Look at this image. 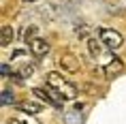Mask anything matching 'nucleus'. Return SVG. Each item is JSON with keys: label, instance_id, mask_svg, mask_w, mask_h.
<instances>
[{"label": "nucleus", "instance_id": "7ed1b4c3", "mask_svg": "<svg viewBox=\"0 0 126 124\" xmlns=\"http://www.w3.org/2000/svg\"><path fill=\"white\" fill-rule=\"evenodd\" d=\"M98 39L105 43L107 49H120V47L124 45V39H122V34L118 30H111V28H103L98 32Z\"/></svg>", "mask_w": 126, "mask_h": 124}, {"label": "nucleus", "instance_id": "f257e3e1", "mask_svg": "<svg viewBox=\"0 0 126 124\" xmlns=\"http://www.w3.org/2000/svg\"><path fill=\"white\" fill-rule=\"evenodd\" d=\"M45 81H47V86H51L64 101H73V98H77V86L71 84V81H68L66 77H62L60 73H47Z\"/></svg>", "mask_w": 126, "mask_h": 124}, {"label": "nucleus", "instance_id": "20e7f679", "mask_svg": "<svg viewBox=\"0 0 126 124\" xmlns=\"http://www.w3.org/2000/svg\"><path fill=\"white\" fill-rule=\"evenodd\" d=\"M58 64L62 66V71H66V73H77L81 69V62L77 56H73V53H62L58 58Z\"/></svg>", "mask_w": 126, "mask_h": 124}, {"label": "nucleus", "instance_id": "ddd939ff", "mask_svg": "<svg viewBox=\"0 0 126 124\" xmlns=\"http://www.w3.org/2000/svg\"><path fill=\"white\" fill-rule=\"evenodd\" d=\"M2 77H11V69H9V64H2Z\"/></svg>", "mask_w": 126, "mask_h": 124}, {"label": "nucleus", "instance_id": "0eeeda50", "mask_svg": "<svg viewBox=\"0 0 126 124\" xmlns=\"http://www.w3.org/2000/svg\"><path fill=\"white\" fill-rule=\"evenodd\" d=\"M7 124H39V120H34L32 113H26V111H21V113L13 116Z\"/></svg>", "mask_w": 126, "mask_h": 124}, {"label": "nucleus", "instance_id": "1a4fd4ad", "mask_svg": "<svg viewBox=\"0 0 126 124\" xmlns=\"http://www.w3.org/2000/svg\"><path fill=\"white\" fill-rule=\"evenodd\" d=\"M11 41H13V28H11V26H2V39H0V45L7 47Z\"/></svg>", "mask_w": 126, "mask_h": 124}, {"label": "nucleus", "instance_id": "6e6552de", "mask_svg": "<svg viewBox=\"0 0 126 124\" xmlns=\"http://www.w3.org/2000/svg\"><path fill=\"white\" fill-rule=\"evenodd\" d=\"M103 47H105V43L103 41H96V39H88V52L92 53V58H98L100 53H103Z\"/></svg>", "mask_w": 126, "mask_h": 124}, {"label": "nucleus", "instance_id": "9b49d317", "mask_svg": "<svg viewBox=\"0 0 126 124\" xmlns=\"http://www.w3.org/2000/svg\"><path fill=\"white\" fill-rule=\"evenodd\" d=\"M36 34H39V28H36V26H28L26 30H24V34H21V36H24V41H26V43H30L32 39H36Z\"/></svg>", "mask_w": 126, "mask_h": 124}, {"label": "nucleus", "instance_id": "f8f14e48", "mask_svg": "<svg viewBox=\"0 0 126 124\" xmlns=\"http://www.w3.org/2000/svg\"><path fill=\"white\" fill-rule=\"evenodd\" d=\"M13 103H15V96H13V92L4 88V90H2V105L7 107V105H13Z\"/></svg>", "mask_w": 126, "mask_h": 124}, {"label": "nucleus", "instance_id": "4468645a", "mask_svg": "<svg viewBox=\"0 0 126 124\" xmlns=\"http://www.w3.org/2000/svg\"><path fill=\"white\" fill-rule=\"evenodd\" d=\"M24 2H36V0H24Z\"/></svg>", "mask_w": 126, "mask_h": 124}, {"label": "nucleus", "instance_id": "9d476101", "mask_svg": "<svg viewBox=\"0 0 126 124\" xmlns=\"http://www.w3.org/2000/svg\"><path fill=\"white\" fill-rule=\"evenodd\" d=\"M19 109H21V111H26V113H32V116H36V113H39L43 107H41L39 103H21V105H19Z\"/></svg>", "mask_w": 126, "mask_h": 124}, {"label": "nucleus", "instance_id": "423d86ee", "mask_svg": "<svg viewBox=\"0 0 126 124\" xmlns=\"http://www.w3.org/2000/svg\"><path fill=\"white\" fill-rule=\"evenodd\" d=\"M122 71H124V62H122L120 58H115V56H113V58H111V60H109V62L105 64V75H107L109 79L118 77V75H120Z\"/></svg>", "mask_w": 126, "mask_h": 124}, {"label": "nucleus", "instance_id": "39448f33", "mask_svg": "<svg viewBox=\"0 0 126 124\" xmlns=\"http://www.w3.org/2000/svg\"><path fill=\"white\" fill-rule=\"evenodd\" d=\"M28 45H30V52H32L34 56H39V58H43V56H47V53H49V43H47L43 36L32 39Z\"/></svg>", "mask_w": 126, "mask_h": 124}, {"label": "nucleus", "instance_id": "f03ea898", "mask_svg": "<svg viewBox=\"0 0 126 124\" xmlns=\"http://www.w3.org/2000/svg\"><path fill=\"white\" fill-rule=\"evenodd\" d=\"M34 96L41 98V101H45L47 105H51V107H56V109H60L62 107V103H64V98L60 96L58 92L53 90L51 86H47V88H34Z\"/></svg>", "mask_w": 126, "mask_h": 124}]
</instances>
